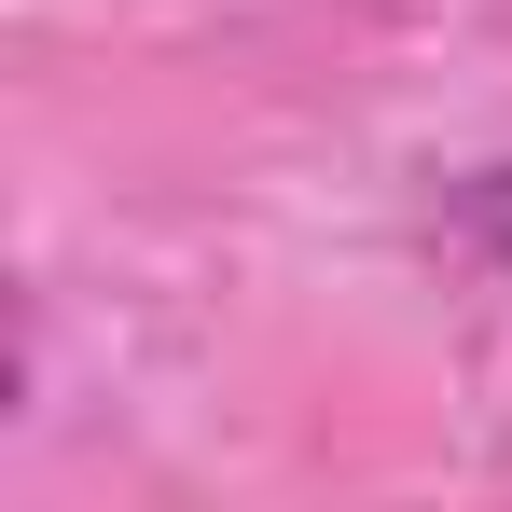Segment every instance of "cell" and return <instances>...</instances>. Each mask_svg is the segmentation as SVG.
Instances as JSON below:
<instances>
[{
  "mask_svg": "<svg viewBox=\"0 0 512 512\" xmlns=\"http://www.w3.org/2000/svg\"><path fill=\"white\" fill-rule=\"evenodd\" d=\"M457 236L512 277V167H471V180H457Z\"/></svg>",
  "mask_w": 512,
  "mask_h": 512,
  "instance_id": "obj_1",
  "label": "cell"
}]
</instances>
